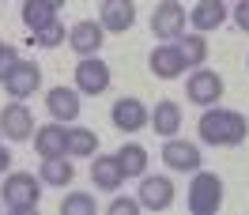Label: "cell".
<instances>
[{"instance_id":"30","label":"cell","mask_w":249,"mask_h":215,"mask_svg":"<svg viewBox=\"0 0 249 215\" xmlns=\"http://www.w3.org/2000/svg\"><path fill=\"white\" fill-rule=\"evenodd\" d=\"M8 166H12V151L0 143V174H8Z\"/></svg>"},{"instance_id":"23","label":"cell","mask_w":249,"mask_h":215,"mask_svg":"<svg viewBox=\"0 0 249 215\" xmlns=\"http://www.w3.org/2000/svg\"><path fill=\"white\" fill-rule=\"evenodd\" d=\"M57 19V8L46 4V0H23V23H27V31H42Z\"/></svg>"},{"instance_id":"18","label":"cell","mask_w":249,"mask_h":215,"mask_svg":"<svg viewBox=\"0 0 249 215\" xmlns=\"http://www.w3.org/2000/svg\"><path fill=\"white\" fill-rule=\"evenodd\" d=\"M193 27H196V31H219V27H223V23H227V4H219V0H200V4H196V8H193Z\"/></svg>"},{"instance_id":"26","label":"cell","mask_w":249,"mask_h":215,"mask_svg":"<svg viewBox=\"0 0 249 215\" xmlns=\"http://www.w3.org/2000/svg\"><path fill=\"white\" fill-rule=\"evenodd\" d=\"M64 34H68V31H64V27L57 23V19H53L49 27H42V31H34V42H38L42 49H53V46H61V42H64Z\"/></svg>"},{"instance_id":"24","label":"cell","mask_w":249,"mask_h":215,"mask_svg":"<svg viewBox=\"0 0 249 215\" xmlns=\"http://www.w3.org/2000/svg\"><path fill=\"white\" fill-rule=\"evenodd\" d=\"M98 151V136L91 128H68V155H94Z\"/></svg>"},{"instance_id":"15","label":"cell","mask_w":249,"mask_h":215,"mask_svg":"<svg viewBox=\"0 0 249 215\" xmlns=\"http://www.w3.org/2000/svg\"><path fill=\"white\" fill-rule=\"evenodd\" d=\"M91 181L98 185V189H106V193H117L124 185V174L121 166H117V155H98L91 166Z\"/></svg>"},{"instance_id":"22","label":"cell","mask_w":249,"mask_h":215,"mask_svg":"<svg viewBox=\"0 0 249 215\" xmlns=\"http://www.w3.org/2000/svg\"><path fill=\"white\" fill-rule=\"evenodd\" d=\"M117 166H121L124 178H143L147 174V151H143L140 143H124L121 151H117Z\"/></svg>"},{"instance_id":"6","label":"cell","mask_w":249,"mask_h":215,"mask_svg":"<svg viewBox=\"0 0 249 215\" xmlns=\"http://www.w3.org/2000/svg\"><path fill=\"white\" fill-rule=\"evenodd\" d=\"M0 132L8 140H31L34 136V113L23 106V98H16V102H8L0 109Z\"/></svg>"},{"instance_id":"12","label":"cell","mask_w":249,"mask_h":215,"mask_svg":"<svg viewBox=\"0 0 249 215\" xmlns=\"http://www.w3.org/2000/svg\"><path fill=\"white\" fill-rule=\"evenodd\" d=\"M162 159H166V166L170 170H200V147L196 143H189V140H166V147H162Z\"/></svg>"},{"instance_id":"16","label":"cell","mask_w":249,"mask_h":215,"mask_svg":"<svg viewBox=\"0 0 249 215\" xmlns=\"http://www.w3.org/2000/svg\"><path fill=\"white\" fill-rule=\"evenodd\" d=\"M34 147L42 159L49 155H68V128L64 125H42L38 132H34Z\"/></svg>"},{"instance_id":"28","label":"cell","mask_w":249,"mask_h":215,"mask_svg":"<svg viewBox=\"0 0 249 215\" xmlns=\"http://www.w3.org/2000/svg\"><path fill=\"white\" fill-rule=\"evenodd\" d=\"M234 23H238V31L249 34V0H242V4L234 8Z\"/></svg>"},{"instance_id":"2","label":"cell","mask_w":249,"mask_h":215,"mask_svg":"<svg viewBox=\"0 0 249 215\" xmlns=\"http://www.w3.org/2000/svg\"><path fill=\"white\" fill-rule=\"evenodd\" d=\"M0 197H4V208L27 215V212H34V208H38V200H42V185H38V178H34V174L16 170V174H8V178H4Z\"/></svg>"},{"instance_id":"25","label":"cell","mask_w":249,"mask_h":215,"mask_svg":"<svg viewBox=\"0 0 249 215\" xmlns=\"http://www.w3.org/2000/svg\"><path fill=\"white\" fill-rule=\"evenodd\" d=\"M94 212H98L94 197H87V193H68L61 200V215H94Z\"/></svg>"},{"instance_id":"29","label":"cell","mask_w":249,"mask_h":215,"mask_svg":"<svg viewBox=\"0 0 249 215\" xmlns=\"http://www.w3.org/2000/svg\"><path fill=\"white\" fill-rule=\"evenodd\" d=\"M19 57H16V49H8V53H4V57H0V79L8 76V72H12V64H16Z\"/></svg>"},{"instance_id":"17","label":"cell","mask_w":249,"mask_h":215,"mask_svg":"<svg viewBox=\"0 0 249 215\" xmlns=\"http://www.w3.org/2000/svg\"><path fill=\"white\" fill-rule=\"evenodd\" d=\"M147 64H151V72H155L159 79H178L181 72H185V61H181L178 46H159Z\"/></svg>"},{"instance_id":"3","label":"cell","mask_w":249,"mask_h":215,"mask_svg":"<svg viewBox=\"0 0 249 215\" xmlns=\"http://www.w3.org/2000/svg\"><path fill=\"white\" fill-rule=\"evenodd\" d=\"M219 208H223V178L196 170V178L189 185V212L193 215H212V212H219Z\"/></svg>"},{"instance_id":"11","label":"cell","mask_w":249,"mask_h":215,"mask_svg":"<svg viewBox=\"0 0 249 215\" xmlns=\"http://www.w3.org/2000/svg\"><path fill=\"white\" fill-rule=\"evenodd\" d=\"M170 204H174V181H170V178H162V174L147 178V174H143V185H140V208L166 212Z\"/></svg>"},{"instance_id":"31","label":"cell","mask_w":249,"mask_h":215,"mask_svg":"<svg viewBox=\"0 0 249 215\" xmlns=\"http://www.w3.org/2000/svg\"><path fill=\"white\" fill-rule=\"evenodd\" d=\"M46 4H53V8H57V12H61L64 4H68V0H46Z\"/></svg>"},{"instance_id":"27","label":"cell","mask_w":249,"mask_h":215,"mask_svg":"<svg viewBox=\"0 0 249 215\" xmlns=\"http://www.w3.org/2000/svg\"><path fill=\"white\" fill-rule=\"evenodd\" d=\"M140 212V197L132 200V197H117L113 204H109V215H136Z\"/></svg>"},{"instance_id":"4","label":"cell","mask_w":249,"mask_h":215,"mask_svg":"<svg viewBox=\"0 0 249 215\" xmlns=\"http://www.w3.org/2000/svg\"><path fill=\"white\" fill-rule=\"evenodd\" d=\"M109 64L98 61V53L94 57H79L76 64V91L79 94H106L109 91Z\"/></svg>"},{"instance_id":"20","label":"cell","mask_w":249,"mask_h":215,"mask_svg":"<svg viewBox=\"0 0 249 215\" xmlns=\"http://www.w3.org/2000/svg\"><path fill=\"white\" fill-rule=\"evenodd\" d=\"M178 53H181V61H185V68H196V64L208 61V42H204V34H178Z\"/></svg>"},{"instance_id":"21","label":"cell","mask_w":249,"mask_h":215,"mask_svg":"<svg viewBox=\"0 0 249 215\" xmlns=\"http://www.w3.org/2000/svg\"><path fill=\"white\" fill-rule=\"evenodd\" d=\"M72 178H76L72 159H64V155H49V159H42V181H46V185H72Z\"/></svg>"},{"instance_id":"19","label":"cell","mask_w":249,"mask_h":215,"mask_svg":"<svg viewBox=\"0 0 249 215\" xmlns=\"http://www.w3.org/2000/svg\"><path fill=\"white\" fill-rule=\"evenodd\" d=\"M151 128L155 132H162V136H174L178 128H181V109H178V102H170V98H162V102H155V109H151Z\"/></svg>"},{"instance_id":"9","label":"cell","mask_w":249,"mask_h":215,"mask_svg":"<svg viewBox=\"0 0 249 215\" xmlns=\"http://www.w3.org/2000/svg\"><path fill=\"white\" fill-rule=\"evenodd\" d=\"M102 42H106V27L94 23V19H79L76 27L68 31V46L76 49L79 57H94L102 49Z\"/></svg>"},{"instance_id":"14","label":"cell","mask_w":249,"mask_h":215,"mask_svg":"<svg viewBox=\"0 0 249 215\" xmlns=\"http://www.w3.org/2000/svg\"><path fill=\"white\" fill-rule=\"evenodd\" d=\"M46 106L61 125H72L79 117V91L76 87H53V91L46 94Z\"/></svg>"},{"instance_id":"8","label":"cell","mask_w":249,"mask_h":215,"mask_svg":"<svg viewBox=\"0 0 249 215\" xmlns=\"http://www.w3.org/2000/svg\"><path fill=\"white\" fill-rule=\"evenodd\" d=\"M109 117H113V125L121 128V132H140V128H147V121H151V109L143 106L140 98H117L113 102V109H109Z\"/></svg>"},{"instance_id":"10","label":"cell","mask_w":249,"mask_h":215,"mask_svg":"<svg viewBox=\"0 0 249 215\" xmlns=\"http://www.w3.org/2000/svg\"><path fill=\"white\" fill-rule=\"evenodd\" d=\"M181 31H185V8L178 0H162L151 16V34L155 38H178Z\"/></svg>"},{"instance_id":"13","label":"cell","mask_w":249,"mask_h":215,"mask_svg":"<svg viewBox=\"0 0 249 215\" xmlns=\"http://www.w3.org/2000/svg\"><path fill=\"white\" fill-rule=\"evenodd\" d=\"M98 23H102L109 34H124L132 23H136V4H132V0H106Z\"/></svg>"},{"instance_id":"1","label":"cell","mask_w":249,"mask_h":215,"mask_svg":"<svg viewBox=\"0 0 249 215\" xmlns=\"http://www.w3.org/2000/svg\"><path fill=\"white\" fill-rule=\"evenodd\" d=\"M249 136V121L238 109H223V106H208L200 117V140L212 147H238Z\"/></svg>"},{"instance_id":"5","label":"cell","mask_w":249,"mask_h":215,"mask_svg":"<svg viewBox=\"0 0 249 215\" xmlns=\"http://www.w3.org/2000/svg\"><path fill=\"white\" fill-rule=\"evenodd\" d=\"M0 83H4V91L12 94V98H31V94L42 87V68L34 61H16L12 72L0 79Z\"/></svg>"},{"instance_id":"7","label":"cell","mask_w":249,"mask_h":215,"mask_svg":"<svg viewBox=\"0 0 249 215\" xmlns=\"http://www.w3.org/2000/svg\"><path fill=\"white\" fill-rule=\"evenodd\" d=\"M185 94H189V102H196V106L208 109L223 98V79H219L215 72H208V68H196L185 83Z\"/></svg>"},{"instance_id":"32","label":"cell","mask_w":249,"mask_h":215,"mask_svg":"<svg viewBox=\"0 0 249 215\" xmlns=\"http://www.w3.org/2000/svg\"><path fill=\"white\" fill-rule=\"evenodd\" d=\"M8 49H12V46H8V42H0V57H4V53H8Z\"/></svg>"}]
</instances>
